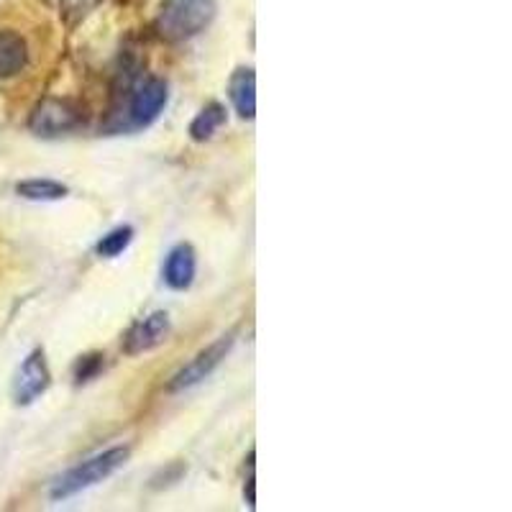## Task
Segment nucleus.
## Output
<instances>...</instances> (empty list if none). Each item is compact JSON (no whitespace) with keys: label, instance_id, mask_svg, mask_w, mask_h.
Instances as JSON below:
<instances>
[{"label":"nucleus","instance_id":"obj_5","mask_svg":"<svg viewBox=\"0 0 512 512\" xmlns=\"http://www.w3.org/2000/svg\"><path fill=\"white\" fill-rule=\"evenodd\" d=\"M167 100H169L167 82L159 80V77H149V80L141 82L139 88H136V93L131 95V105H128L131 126L134 128L152 126V123L162 116Z\"/></svg>","mask_w":512,"mask_h":512},{"label":"nucleus","instance_id":"obj_12","mask_svg":"<svg viewBox=\"0 0 512 512\" xmlns=\"http://www.w3.org/2000/svg\"><path fill=\"white\" fill-rule=\"evenodd\" d=\"M16 192L26 200H36V203H49V200H62L67 195V187L62 182L54 180H26L18 182Z\"/></svg>","mask_w":512,"mask_h":512},{"label":"nucleus","instance_id":"obj_1","mask_svg":"<svg viewBox=\"0 0 512 512\" xmlns=\"http://www.w3.org/2000/svg\"><path fill=\"white\" fill-rule=\"evenodd\" d=\"M216 11V0H164L157 13V31L172 44L195 39L213 24Z\"/></svg>","mask_w":512,"mask_h":512},{"label":"nucleus","instance_id":"obj_15","mask_svg":"<svg viewBox=\"0 0 512 512\" xmlns=\"http://www.w3.org/2000/svg\"><path fill=\"white\" fill-rule=\"evenodd\" d=\"M100 364H103V356L93 354V356H85V359H80L75 364V379L77 382H88L90 377H95L100 369Z\"/></svg>","mask_w":512,"mask_h":512},{"label":"nucleus","instance_id":"obj_11","mask_svg":"<svg viewBox=\"0 0 512 512\" xmlns=\"http://www.w3.org/2000/svg\"><path fill=\"white\" fill-rule=\"evenodd\" d=\"M223 123H226V108L221 103H210L190 123V136L195 141H208L221 131Z\"/></svg>","mask_w":512,"mask_h":512},{"label":"nucleus","instance_id":"obj_10","mask_svg":"<svg viewBox=\"0 0 512 512\" xmlns=\"http://www.w3.org/2000/svg\"><path fill=\"white\" fill-rule=\"evenodd\" d=\"M228 93H231V103L236 108L241 118H254L256 116V77L254 70H236L231 77V85H228Z\"/></svg>","mask_w":512,"mask_h":512},{"label":"nucleus","instance_id":"obj_8","mask_svg":"<svg viewBox=\"0 0 512 512\" xmlns=\"http://www.w3.org/2000/svg\"><path fill=\"white\" fill-rule=\"evenodd\" d=\"M29 62V41L18 34V31H0V82L16 80L18 75H24L29 70Z\"/></svg>","mask_w":512,"mask_h":512},{"label":"nucleus","instance_id":"obj_2","mask_svg":"<svg viewBox=\"0 0 512 512\" xmlns=\"http://www.w3.org/2000/svg\"><path fill=\"white\" fill-rule=\"evenodd\" d=\"M126 459H128L126 446L108 448V451H103V454L93 456V459L82 461L80 466L70 469V472L64 474L62 479H57L52 487V492H49V497H52L54 502L70 500V497L80 495L82 489L95 487V484H100L103 479L111 477V474H116L118 469L126 464Z\"/></svg>","mask_w":512,"mask_h":512},{"label":"nucleus","instance_id":"obj_3","mask_svg":"<svg viewBox=\"0 0 512 512\" xmlns=\"http://www.w3.org/2000/svg\"><path fill=\"white\" fill-rule=\"evenodd\" d=\"M231 349H233V336L218 338L216 344H210L208 349L200 351V354L195 356L187 367H182L180 372L172 377V382H169V392H185L190 390V387H195V384L203 382V379H208L210 374L221 367L223 359H226Z\"/></svg>","mask_w":512,"mask_h":512},{"label":"nucleus","instance_id":"obj_6","mask_svg":"<svg viewBox=\"0 0 512 512\" xmlns=\"http://www.w3.org/2000/svg\"><path fill=\"white\" fill-rule=\"evenodd\" d=\"M49 382H52V374H49L44 351H31L24 359V364H21V369H18L16 382H13V400L18 405H31V402L39 400L47 392Z\"/></svg>","mask_w":512,"mask_h":512},{"label":"nucleus","instance_id":"obj_14","mask_svg":"<svg viewBox=\"0 0 512 512\" xmlns=\"http://www.w3.org/2000/svg\"><path fill=\"white\" fill-rule=\"evenodd\" d=\"M59 3H62L64 16L70 18L72 24H75V21H80V18L88 16V13L98 6L100 0H59Z\"/></svg>","mask_w":512,"mask_h":512},{"label":"nucleus","instance_id":"obj_9","mask_svg":"<svg viewBox=\"0 0 512 512\" xmlns=\"http://www.w3.org/2000/svg\"><path fill=\"white\" fill-rule=\"evenodd\" d=\"M198 272V254L190 244H177L164 262V282L172 290H187Z\"/></svg>","mask_w":512,"mask_h":512},{"label":"nucleus","instance_id":"obj_7","mask_svg":"<svg viewBox=\"0 0 512 512\" xmlns=\"http://www.w3.org/2000/svg\"><path fill=\"white\" fill-rule=\"evenodd\" d=\"M169 336V315L164 310H157V313L146 315L136 323L131 331L123 338V351L128 356H139L146 354V351L157 349L167 341Z\"/></svg>","mask_w":512,"mask_h":512},{"label":"nucleus","instance_id":"obj_13","mask_svg":"<svg viewBox=\"0 0 512 512\" xmlns=\"http://www.w3.org/2000/svg\"><path fill=\"white\" fill-rule=\"evenodd\" d=\"M131 239H134V228L118 226V228H113L111 233H105L103 239L98 241V246H95V251H98V256L113 259V256H121L123 251L128 249Z\"/></svg>","mask_w":512,"mask_h":512},{"label":"nucleus","instance_id":"obj_4","mask_svg":"<svg viewBox=\"0 0 512 512\" xmlns=\"http://www.w3.org/2000/svg\"><path fill=\"white\" fill-rule=\"evenodd\" d=\"M80 126V113L70 100L44 98L29 118V128L39 136H62Z\"/></svg>","mask_w":512,"mask_h":512}]
</instances>
